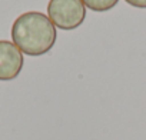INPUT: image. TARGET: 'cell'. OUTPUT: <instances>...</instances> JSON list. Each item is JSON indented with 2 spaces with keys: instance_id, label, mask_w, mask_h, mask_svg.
Returning a JSON list of instances; mask_svg holds the SVG:
<instances>
[{
  "instance_id": "277c9868",
  "label": "cell",
  "mask_w": 146,
  "mask_h": 140,
  "mask_svg": "<svg viewBox=\"0 0 146 140\" xmlns=\"http://www.w3.org/2000/svg\"><path fill=\"white\" fill-rule=\"evenodd\" d=\"M82 2L90 10L102 13V12H108V10L113 9L117 5L119 0H82Z\"/></svg>"
},
{
  "instance_id": "6da1fadb",
  "label": "cell",
  "mask_w": 146,
  "mask_h": 140,
  "mask_svg": "<svg viewBox=\"0 0 146 140\" xmlns=\"http://www.w3.org/2000/svg\"><path fill=\"white\" fill-rule=\"evenodd\" d=\"M56 27L40 12L20 15L12 26V40L19 50L29 56H42L52 50L56 43Z\"/></svg>"
},
{
  "instance_id": "7a4b0ae2",
  "label": "cell",
  "mask_w": 146,
  "mask_h": 140,
  "mask_svg": "<svg viewBox=\"0 0 146 140\" xmlns=\"http://www.w3.org/2000/svg\"><path fill=\"white\" fill-rule=\"evenodd\" d=\"M47 17L57 29L75 30L86 19V6L82 0H50Z\"/></svg>"
},
{
  "instance_id": "3957f363",
  "label": "cell",
  "mask_w": 146,
  "mask_h": 140,
  "mask_svg": "<svg viewBox=\"0 0 146 140\" xmlns=\"http://www.w3.org/2000/svg\"><path fill=\"white\" fill-rule=\"evenodd\" d=\"M25 64L23 53L9 40H0V80L9 82L16 79Z\"/></svg>"
},
{
  "instance_id": "5b68a950",
  "label": "cell",
  "mask_w": 146,
  "mask_h": 140,
  "mask_svg": "<svg viewBox=\"0 0 146 140\" xmlns=\"http://www.w3.org/2000/svg\"><path fill=\"white\" fill-rule=\"evenodd\" d=\"M125 2L132 6V7H137V9H146V0H125Z\"/></svg>"
}]
</instances>
